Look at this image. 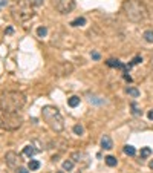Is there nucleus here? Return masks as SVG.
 <instances>
[{
	"label": "nucleus",
	"instance_id": "nucleus-15",
	"mask_svg": "<svg viewBox=\"0 0 153 173\" xmlns=\"http://www.w3.org/2000/svg\"><path fill=\"white\" fill-rule=\"evenodd\" d=\"M106 164H107L109 167H115V166L118 164V159L115 158V156H107V158H106Z\"/></svg>",
	"mask_w": 153,
	"mask_h": 173
},
{
	"label": "nucleus",
	"instance_id": "nucleus-7",
	"mask_svg": "<svg viewBox=\"0 0 153 173\" xmlns=\"http://www.w3.org/2000/svg\"><path fill=\"white\" fill-rule=\"evenodd\" d=\"M5 161H6V164H8L11 169H16V167L20 166L22 159H20L19 153H16V152H8V153L5 155Z\"/></svg>",
	"mask_w": 153,
	"mask_h": 173
},
{
	"label": "nucleus",
	"instance_id": "nucleus-17",
	"mask_svg": "<svg viewBox=\"0 0 153 173\" xmlns=\"http://www.w3.org/2000/svg\"><path fill=\"white\" fill-rule=\"evenodd\" d=\"M38 169H40V163H38L37 159H31V161H29V170L35 172V170H38Z\"/></svg>",
	"mask_w": 153,
	"mask_h": 173
},
{
	"label": "nucleus",
	"instance_id": "nucleus-6",
	"mask_svg": "<svg viewBox=\"0 0 153 173\" xmlns=\"http://www.w3.org/2000/svg\"><path fill=\"white\" fill-rule=\"evenodd\" d=\"M54 6L60 14H69L75 8V0H54Z\"/></svg>",
	"mask_w": 153,
	"mask_h": 173
},
{
	"label": "nucleus",
	"instance_id": "nucleus-5",
	"mask_svg": "<svg viewBox=\"0 0 153 173\" xmlns=\"http://www.w3.org/2000/svg\"><path fill=\"white\" fill-rule=\"evenodd\" d=\"M23 124V118L19 112H9L0 107V129L2 130H17Z\"/></svg>",
	"mask_w": 153,
	"mask_h": 173
},
{
	"label": "nucleus",
	"instance_id": "nucleus-27",
	"mask_svg": "<svg viewBox=\"0 0 153 173\" xmlns=\"http://www.w3.org/2000/svg\"><path fill=\"white\" fill-rule=\"evenodd\" d=\"M6 32H8V34H12L14 31H12V28H8V29H6Z\"/></svg>",
	"mask_w": 153,
	"mask_h": 173
},
{
	"label": "nucleus",
	"instance_id": "nucleus-20",
	"mask_svg": "<svg viewBox=\"0 0 153 173\" xmlns=\"http://www.w3.org/2000/svg\"><path fill=\"white\" fill-rule=\"evenodd\" d=\"M74 133L75 135H83L84 133V127L81 124H75L74 126Z\"/></svg>",
	"mask_w": 153,
	"mask_h": 173
},
{
	"label": "nucleus",
	"instance_id": "nucleus-14",
	"mask_svg": "<svg viewBox=\"0 0 153 173\" xmlns=\"http://www.w3.org/2000/svg\"><path fill=\"white\" fill-rule=\"evenodd\" d=\"M124 153L129 155V156H133V155L136 153V150H135L133 145H129V144H127V145H124Z\"/></svg>",
	"mask_w": 153,
	"mask_h": 173
},
{
	"label": "nucleus",
	"instance_id": "nucleus-13",
	"mask_svg": "<svg viewBox=\"0 0 153 173\" xmlns=\"http://www.w3.org/2000/svg\"><path fill=\"white\" fill-rule=\"evenodd\" d=\"M23 153H25V155H28V156H34V155L37 153V150L32 147V145H26V147L23 149Z\"/></svg>",
	"mask_w": 153,
	"mask_h": 173
},
{
	"label": "nucleus",
	"instance_id": "nucleus-12",
	"mask_svg": "<svg viewBox=\"0 0 153 173\" xmlns=\"http://www.w3.org/2000/svg\"><path fill=\"white\" fill-rule=\"evenodd\" d=\"M143 37H144V40H146L147 43H153V31L152 29H147Z\"/></svg>",
	"mask_w": 153,
	"mask_h": 173
},
{
	"label": "nucleus",
	"instance_id": "nucleus-9",
	"mask_svg": "<svg viewBox=\"0 0 153 173\" xmlns=\"http://www.w3.org/2000/svg\"><path fill=\"white\" fill-rule=\"evenodd\" d=\"M86 25V19L84 17H78V19H75L71 22V26L72 28H76V26H84Z\"/></svg>",
	"mask_w": 153,
	"mask_h": 173
},
{
	"label": "nucleus",
	"instance_id": "nucleus-19",
	"mask_svg": "<svg viewBox=\"0 0 153 173\" xmlns=\"http://www.w3.org/2000/svg\"><path fill=\"white\" fill-rule=\"evenodd\" d=\"M126 92H127L129 95H132L133 98H138V97H139V90H138V89H135V87H127V89H126Z\"/></svg>",
	"mask_w": 153,
	"mask_h": 173
},
{
	"label": "nucleus",
	"instance_id": "nucleus-28",
	"mask_svg": "<svg viewBox=\"0 0 153 173\" xmlns=\"http://www.w3.org/2000/svg\"><path fill=\"white\" fill-rule=\"evenodd\" d=\"M149 167H150V169L153 170V159H152V161H150V164H149Z\"/></svg>",
	"mask_w": 153,
	"mask_h": 173
},
{
	"label": "nucleus",
	"instance_id": "nucleus-8",
	"mask_svg": "<svg viewBox=\"0 0 153 173\" xmlns=\"http://www.w3.org/2000/svg\"><path fill=\"white\" fill-rule=\"evenodd\" d=\"M101 147H103L104 150H110L113 149V141L109 135H104L103 138H101Z\"/></svg>",
	"mask_w": 153,
	"mask_h": 173
},
{
	"label": "nucleus",
	"instance_id": "nucleus-16",
	"mask_svg": "<svg viewBox=\"0 0 153 173\" xmlns=\"http://www.w3.org/2000/svg\"><path fill=\"white\" fill-rule=\"evenodd\" d=\"M72 169H74V161H72V159H66V161L63 163V170L69 172V170H72Z\"/></svg>",
	"mask_w": 153,
	"mask_h": 173
},
{
	"label": "nucleus",
	"instance_id": "nucleus-18",
	"mask_svg": "<svg viewBox=\"0 0 153 173\" xmlns=\"http://www.w3.org/2000/svg\"><path fill=\"white\" fill-rule=\"evenodd\" d=\"M46 34H48V28H46V26H38V28H37V35L38 37H46Z\"/></svg>",
	"mask_w": 153,
	"mask_h": 173
},
{
	"label": "nucleus",
	"instance_id": "nucleus-2",
	"mask_svg": "<svg viewBox=\"0 0 153 173\" xmlns=\"http://www.w3.org/2000/svg\"><path fill=\"white\" fill-rule=\"evenodd\" d=\"M26 97L19 90H8L0 95V107L9 112H19L23 109Z\"/></svg>",
	"mask_w": 153,
	"mask_h": 173
},
{
	"label": "nucleus",
	"instance_id": "nucleus-23",
	"mask_svg": "<svg viewBox=\"0 0 153 173\" xmlns=\"http://www.w3.org/2000/svg\"><path fill=\"white\" fill-rule=\"evenodd\" d=\"M16 173H29V172H28V169H23V167H19V169L16 170Z\"/></svg>",
	"mask_w": 153,
	"mask_h": 173
},
{
	"label": "nucleus",
	"instance_id": "nucleus-4",
	"mask_svg": "<svg viewBox=\"0 0 153 173\" xmlns=\"http://www.w3.org/2000/svg\"><path fill=\"white\" fill-rule=\"evenodd\" d=\"M42 116L45 119V123L54 132H57V133L63 132V129H65V119H63L60 110L55 106H45L42 109Z\"/></svg>",
	"mask_w": 153,
	"mask_h": 173
},
{
	"label": "nucleus",
	"instance_id": "nucleus-21",
	"mask_svg": "<svg viewBox=\"0 0 153 173\" xmlns=\"http://www.w3.org/2000/svg\"><path fill=\"white\" fill-rule=\"evenodd\" d=\"M141 61H143V58H141V57H139V55H138V57H135V58H133V61H132V63H130L129 66H127V68H129V69H130V68H132V66H135V64H138V63H141Z\"/></svg>",
	"mask_w": 153,
	"mask_h": 173
},
{
	"label": "nucleus",
	"instance_id": "nucleus-22",
	"mask_svg": "<svg viewBox=\"0 0 153 173\" xmlns=\"http://www.w3.org/2000/svg\"><path fill=\"white\" fill-rule=\"evenodd\" d=\"M132 109H133V115H141V110H138L136 103H132Z\"/></svg>",
	"mask_w": 153,
	"mask_h": 173
},
{
	"label": "nucleus",
	"instance_id": "nucleus-26",
	"mask_svg": "<svg viewBox=\"0 0 153 173\" xmlns=\"http://www.w3.org/2000/svg\"><path fill=\"white\" fill-rule=\"evenodd\" d=\"M147 116H149V119H153V110H150V112H149V115H147Z\"/></svg>",
	"mask_w": 153,
	"mask_h": 173
},
{
	"label": "nucleus",
	"instance_id": "nucleus-10",
	"mask_svg": "<svg viewBox=\"0 0 153 173\" xmlns=\"http://www.w3.org/2000/svg\"><path fill=\"white\" fill-rule=\"evenodd\" d=\"M68 104L71 106V107H76V106H78L80 104V97H71L69 100H68Z\"/></svg>",
	"mask_w": 153,
	"mask_h": 173
},
{
	"label": "nucleus",
	"instance_id": "nucleus-25",
	"mask_svg": "<svg viewBox=\"0 0 153 173\" xmlns=\"http://www.w3.org/2000/svg\"><path fill=\"white\" fill-rule=\"evenodd\" d=\"M8 5V0H0V8L2 6H6Z\"/></svg>",
	"mask_w": 153,
	"mask_h": 173
},
{
	"label": "nucleus",
	"instance_id": "nucleus-3",
	"mask_svg": "<svg viewBox=\"0 0 153 173\" xmlns=\"http://www.w3.org/2000/svg\"><path fill=\"white\" fill-rule=\"evenodd\" d=\"M11 16L19 23H26L34 17V3L31 0H14L11 6Z\"/></svg>",
	"mask_w": 153,
	"mask_h": 173
},
{
	"label": "nucleus",
	"instance_id": "nucleus-11",
	"mask_svg": "<svg viewBox=\"0 0 153 173\" xmlns=\"http://www.w3.org/2000/svg\"><path fill=\"white\" fill-rule=\"evenodd\" d=\"M152 155V149L150 147H143L141 149V153H139V156H141V159H146Z\"/></svg>",
	"mask_w": 153,
	"mask_h": 173
},
{
	"label": "nucleus",
	"instance_id": "nucleus-24",
	"mask_svg": "<svg viewBox=\"0 0 153 173\" xmlns=\"http://www.w3.org/2000/svg\"><path fill=\"white\" fill-rule=\"evenodd\" d=\"M91 55H92V58H94V60H100V58H101V55L98 54V52H92Z\"/></svg>",
	"mask_w": 153,
	"mask_h": 173
},
{
	"label": "nucleus",
	"instance_id": "nucleus-1",
	"mask_svg": "<svg viewBox=\"0 0 153 173\" xmlns=\"http://www.w3.org/2000/svg\"><path fill=\"white\" fill-rule=\"evenodd\" d=\"M123 11L126 12L127 19L133 23H141L149 17L147 6L139 0H126L123 3Z\"/></svg>",
	"mask_w": 153,
	"mask_h": 173
}]
</instances>
